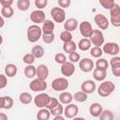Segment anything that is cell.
Returning a JSON list of instances; mask_svg holds the SVG:
<instances>
[{
	"instance_id": "obj_1",
	"label": "cell",
	"mask_w": 120,
	"mask_h": 120,
	"mask_svg": "<svg viewBox=\"0 0 120 120\" xmlns=\"http://www.w3.org/2000/svg\"><path fill=\"white\" fill-rule=\"evenodd\" d=\"M42 28H40L38 24H32L27 29V39L29 42L34 43L37 42L40 38H42Z\"/></svg>"
},
{
	"instance_id": "obj_2",
	"label": "cell",
	"mask_w": 120,
	"mask_h": 120,
	"mask_svg": "<svg viewBox=\"0 0 120 120\" xmlns=\"http://www.w3.org/2000/svg\"><path fill=\"white\" fill-rule=\"evenodd\" d=\"M115 89V85L111 81H105L103 82H101L98 88V93L100 97L106 98L108 96H110Z\"/></svg>"
},
{
	"instance_id": "obj_3",
	"label": "cell",
	"mask_w": 120,
	"mask_h": 120,
	"mask_svg": "<svg viewBox=\"0 0 120 120\" xmlns=\"http://www.w3.org/2000/svg\"><path fill=\"white\" fill-rule=\"evenodd\" d=\"M110 15H111V22L113 26L119 27L120 26V6L118 4H113L110 8Z\"/></svg>"
},
{
	"instance_id": "obj_4",
	"label": "cell",
	"mask_w": 120,
	"mask_h": 120,
	"mask_svg": "<svg viewBox=\"0 0 120 120\" xmlns=\"http://www.w3.org/2000/svg\"><path fill=\"white\" fill-rule=\"evenodd\" d=\"M51 16L55 22H64L66 20V11L60 7H54L51 10Z\"/></svg>"
},
{
	"instance_id": "obj_5",
	"label": "cell",
	"mask_w": 120,
	"mask_h": 120,
	"mask_svg": "<svg viewBox=\"0 0 120 120\" xmlns=\"http://www.w3.org/2000/svg\"><path fill=\"white\" fill-rule=\"evenodd\" d=\"M69 83H68V81L66 79V78H56L52 81V88L54 90V91H65L68 89Z\"/></svg>"
},
{
	"instance_id": "obj_6",
	"label": "cell",
	"mask_w": 120,
	"mask_h": 120,
	"mask_svg": "<svg viewBox=\"0 0 120 120\" xmlns=\"http://www.w3.org/2000/svg\"><path fill=\"white\" fill-rule=\"evenodd\" d=\"M29 87L34 92H41L47 88V82H45V80H42L40 78H37V79H34L30 82Z\"/></svg>"
},
{
	"instance_id": "obj_7",
	"label": "cell",
	"mask_w": 120,
	"mask_h": 120,
	"mask_svg": "<svg viewBox=\"0 0 120 120\" xmlns=\"http://www.w3.org/2000/svg\"><path fill=\"white\" fill-rule=\"evenodd\" d=\"M90 40L92 42L93 45L95 46H101L104 43V36L103 33L100 30L98 29H94L91 36H90Z\"/></svg>"
},
{
	"instance_id": "obj_8",
	"label": "cell",
	"mask_w": 120,
	"mask_h": 120,
	"mask_svg": "<svg viewBox=\"0 0 120 120\" xmlns=\"http://www.w3.org/2000/svg\"><path fill=\"white\" fill-rule=\"evenodd\" d=\"M51 97L46 94V93H40L38 95H37L34 98V102L35 105L38 108H44L46 107V105L48 104V102L50 101Z\"/></svg>"
},
{
	"instance_id": "obj_9",
	"label": "cell",
	"mask_w": 120,
	"mask_h": 120,
	"mask_svg": "<svg viewBox=\"0 0 120 120\" xmlns=\"http://www.w3.org/2000/svg\"><path fill=\"white\" fill-rule=\"evenodd\" d=\"M94 62L90 58H82L79 61V68L82 72H90L94 69Z\"/></svg>"
},
{
	"instance_id": "obj_10",
	"label": "cell",
	"mask_w": 120,
	"mask_h": 120,
	"mask_svg": "<svg viewBox=\"0 0 120 120\" xmlns=\"http://www.w3.org/2000/svg\"><path fill=\"white\" fill-rule=\"evenodd\" d=\"M103 52L105 53H108L110 55H117L120 49H119V45L115 42H107L105 43V45H103Z\"/></svg>"
},
{
	"instance_id": "obj_11",
	"label": "cell",
	"mask_w": 120,
	"mask_h": 120,
	"mask_svg": "<svg viewBox=\"0 0 120 120\" xmlns=\"http://www.w3.org/2000/svg\"><path fill=\"white\" fill-rule=\"evenodd\" d=\"M79 29H80V33L81 35L83 37V38H90L92 32H93V28H92V25L89 22L87 21H84V22H82L79 25Z\"/></svg>"
},
{
	"instance_id": "obj_12",
	"label": "cell",
	"mask_w": 120,
	"mask_h": 120,
	"mask_svg": "<svg viewBox=\"0 0 120 120\" xmlns=\"http://www.w3.org/2000/svg\"><path fill=\"white\" fill-rule=\"evenodd\" d=\"M30 20L35 22L36 24L38 23H43V22L45 21V13L43 10L41 9H37L31 12L30 14Z\"/></svg>"
},
{
	"instance_id": "obj_13",
	"label": "cell",
	"mask_w": 120,
	"mask_h": 120,
	"mask_svg": "<svg viewBox=\"0 0 120 120\" xmlns=\"http://www.w3.org/2000/svg\"><path fill=\"white\" fill-rule=\"evenodd\" d=\"M75 72V66L72 62H66L61 66V73L65 77H70Z\"/></svg>"
},
{
	"instance_id": "obj_14",
	"label": "cell",
	"mask_w": 120,
	"mask_h": 120,
	"mask_svg": "<svg viewBox=\"0 0 120 120\" xmlns=\"http://www.w3.org/2000/svg\"><path fill=\"white\" fill-rule=\"evenodd\" d=\"M79 112V108L77 105L69 103L67 104V107L64 109V114L66 118H73L76 117V115Z\"/></svg>"
},
{
	"instance_id": "obj_15",
	"label": "cell",
	"mask_w": 120,
	"mask_h": 120,
	"mask_svg": "<svg viewBox=\"0 0 120 120\" xmlns=\"http://www.w3.org/2000/svg\"><path fill=\"white\" fill-rule=\"evenodd\" d=\"M94 21L101 30H106L109 27V20L103 14H97L94 18Z\"/></svg>"
},
{
	"instance_id": "obj_16",
	"label": "cell",
	"mask_w": 120,
	"mask_h": 120,
	"mask_svg": "<svg viewBox=\"0 0 120 120\" xmlns=\"http://www.w3.org/2000/svg\"><path fill=\"white\" fill-rule=\"evenodd\" d=\"M110 65L112 67V72L115 77H120V56L114 55L111 61Z\"/></svg>"
},
{
	"instance_id": "obj_17",
	"label": "cell",
	"mask_w": 120,
	"mask_h": 120,
	"mask_svg": "<svg viewBox=\"0 0 120 120\" xmlns=\"http://www.w3.org/2000/svg\"><path fill=\"white\" fill-rule=\"evenodd\" d=\"M81 89H82V91L85 92L86 94H92L96 90V83L92 80H86L82 83Z\"/></svg>"
},
{
	"instance_id": "obj_18",
	"label": "cell",
	"mask_w": 120,
	"mask_h": 120,
	"mask_svg": "<svg viewBox=\"0 0 120 120\" xmlns=\"http://www.w3.org/2000/svg\"><path fill=\"white\" fill-rule=\"evenodd\" d=\"M1 102H0V108L1 109H6V110H9L13 107V104H14V101H13V98L11 97H1L0 98Z\"/></svg>"
},
{
	"instance_id": "obj_19",
	"label": "cell",
	"mask_w": 120,
	"mask_h": 120,
	"mask_svg": "<svg viewBox=\"0 0 120 120\" xmlns=\"http://www.w3.org/2000/svg\"><path fill=\"white\" fill-rule=\"evenodd\" d=\"M37 76L42 80H46L49 76V69L46 65H38L37 68Z\"/></svg>"
},
{
	"instance_id": "obj_20",
	"label": "cell",
	"mask_w": 120,
	"mask_h": 120,
	"mask_svg": "<svg viewBox=\"0 0 120 120\" xmlns=\"http://www.w3.org/2000/svg\"><path fill=\"white\" fill-rule=\"evenodd\" d=\"M102 111H103V108L99 103H93L89 108V112L94 117H98L101 114Z\"/></svg>"
},
{
	"instance_id": "obj_21",
	"label": "cell",
	"mask_w": 120,
	"mask_h": 120,
	"mask_svg": "<svg viewBox=\"0 0 120 120\" xmlns=\"http://www.w3.org/2000/svg\"><path fill=\"white\" fill-rule=\"evenodd\" d=\"M107 76V72L105 69H102V68H96L93 71V77L96 81H98V82H102L105 80Z\"/></svg>"
},
{
	"instance_id": "obj_22",
	"label": "cell",
	"mask_w": 120,
	"mask_h": 120,
	"mask_svg": "<svg viewBox=\"0 0 120 120\" xmlns=\"http://www.w3.org/2000/svg\"><path fill=\"white\" fill-rule=\"evenodd\" d=\"M77 27H78V21H77L76 19H74V18L68 19V20L65 22V23H64V28H65V30L69 31V32L74 31Z\"/></svg>"
},
{
	"instance_id": "obj_23",
	"label": "cell",
	"mask_w": 120,
	"mask_h": 120,
	"mask_svg": "<svg viewBox=\"0 0 120 120\" xmlns=\"http://www.w3.org/2000/svg\"><path fill=\"white\" fill-rule=\"evenodd\" d=\"M58 99H59V101H60L62 104H69V103H71V101L73 100V96H72L69 92L63 91V92L59 95Z\"/></svg>"
},
{
	"instance_id": "obj_24",
	"label": "cell",
	"mask_w": 120,
	"mask_h": 120,
	"mask_svg": "<svg viewBox=\"0 0 120 120\" xmlns=\"http://www.w3.org/2000/svg\"><path fill=\"white\" fill-rule=\"evenodd\" d=\"M50 117H51V111L46 107L40 108V110L37 113V118L38 120H49Z\"/></svg>"
},
{
	"instance_id": "obj_25",
	"label": "cell",
	"mask_w": 120,
	"mask_h": 120,
	"mask_svg": "<svg viewBox=\"0 0 120 120\" xmlns=\"http://www.w3.org/2000/svg\"><path fill=\"white\" fill-rule=\"evenodd\" d=\"M53 29H54V22H52V21H51V20H45L43 22L42 32L44 34L53 33Z\"/></svg>"
},
{
	"instance_id": "obj_26",
	"label": "cell",
	"mask_w": 120,
	"mask_h": 120,
	"mask_svg": "<svg viewBox=\"0 0 120 120\" xmlns=\"http://www.w3.org/2000/svg\"><path fill=\"white\" fill-rule=\"evenodd\" d=\"M17 71H18V68L16 65L14 64H8L6 67H5V73L8 77L9 78H12L14 77L16 74H17Z\"/></svg>"
},
{
	"instance_id": "obj_27",
	"label": "cell",
	"mask_w": 120,
	"mask_h": 120,
	"mask_svg": "<svg viewBox=\"0 0 120 120\" xmlns=\"http://www.w3.org/2000/svg\"><path fill=\"white\" fill-rule=\"evenodd\" d=\"M24 75L28 79H32L37 76V68L33 65H27L24 68Z\"/></svg>"
},
{
	"instance_id": "obj_28",
	"label": "cell",
	"mask_w": 120,
	"mask_h": 120,
	"mask_svg": "<svg viewBox=\"0 0 120 120\" xmlns=\"http://www.w3.org/2000/svg\"><path fill=\"white\" fill-rule=\"evenodd\" d=\"M91 44H92L91 40L88 39L87 38H82V39H81V40L79 41L78 47H79V49H80L81 51L85 52V51H88V50L90 49Z\"/></svg>"
},
{
	"instance_id": "obj_29",
	"label": "cell",
	"mask_w": 120,
	"mask_h": 120,
	"mask_svg": "<svg viewBox=\"0 0 120 120\" xmlns=\"http://www.w3.org/2000/svg\"><path fill=\"white\" fill-rule=\"evenodd\" d=\"M76 48H77V45H76V43H75L73 40L64 42L63 50L65 51V52L70 53V52H75V51H76Z\"/></svg>"
},
{
	"instance_id": "obj_30",
	"label": "cell",
	"mask_w": 120,
	"mask_h": 120,
	"mask_svg": "<svg viewBox=\"0 0 120 120\" xmlns=\"http://www.w3.org/2000/svg\"><path fill=\"white\" fill-rule=\"evenodd\" d=\"M31 52L33 53V55H34L36 58H41V57H43L45 52H44V49H43L42 46H40V45H36V46H34V47L32 48Z\"/></svg>"
},
{
	"instance_id": "obj_31",
	"label": "cell",
	"mask_w": 120,
	"mask_h": 120,
	"mask_svg": "<svg viewBox=\"0 0 120 120\" xmlns=\"http://www.w3.org/2000/svg\"><path fill=\"white\" fill-rule=\"evenodd\" d=\"M88 94H86L83 91H78L73 95V99H75L77 102H84L88 98Z\"/></svg>"
},
{
	"instance_id": "obj_32",
	"label": "cell",
	"mask_w": 120,
	"mask_h": 120,
	"mask_svg": "<svg viewBox=\"0 0 120 120\" xmlns=\"http://www.w3.org/2000/svg\"><path fill=\"white\" fill-rule=\"evenodd\" d=\"M14 14V9L10 7H2L1 8V16L4 17V18H11Z\"/></svg>"
},
{
	"instance_id": "obj_33",
	"label": "cell",
	"mask_w": 120,
	"mask_h": 120,
	"mask_svg": "<svg viewBox=\"0 0 120 120\" xmlns=\"http://www.w3.org/2000/svg\"><path fill=\"white\" fill-rule=\"evenodd\" d=\"M17 8L21 11H26L30 8V0H18Z\"/></svg>"
},
{
	"instance_id": "obj_34",
	"label": "cell",
	"mask_w": 120,
	"mask_h": 120,
	"mask_svg": "<svg viewBox=\"0 0 120 120\" xmlns=\"http://www.w3.org/2000/svg\"><path fill=\"white\" fill-rule=\"evenodd\" d=\"M19 99H20V102L22 104H29L32 101V96L27 92H22V94H20Z\"/></svg>"
},
{
	"instance_id": "obj_35",
	"label": "cell",
	"mask_w": 120,
	"mask_h": 120,
	"mask_svg": "<svg viewBox=\"0 0 120 120\" xmlns=\"http://www.w3.org/2000/svg\"><path fill=\"white\" fill-rule=\"evenodd\" d=\"M98 118L100 120H112L114 118V115H113L112 112H111L110 110H105V111H102V112L98 116Z\"/></svg>"
},
{
	"instance_id": "obj_36",
	"label": "cell",
	"mask_w": 120,
	"mask_h": 120,
	"mask_svg": "<svg viewBox=\"0 0 120 120\" xmlns=\"http://www.w3.org/2000/svg\"><path fill=\"white\" fill-rule=\"evenodd\" d=\"M102 52H103V50H102L99 46H94V47L91 48V50H90L91 55H92L93 57H96V58L100 57V56L102 55V53H103Z\"/></svg>"
},
{
	"instance_id": "obj_37",
	"label": "cell",
	"mask_w": 120,
	"mask_h": 120,
	"mask_svg": "<svg viewBox=\"0 0 120 120\" xmlns=\"http://www.w3.org/2000/svg\"><path fill=\"white\" fill-rule=\"evenodd\" d=\"M108 67H109V63L104 58H99L96 62V68H102V69L107 70Z\"/></svg>"
},
{
	"instance_id": "obj_38",
	"label": "cell",
	"mask_w": 120,
	"mask_h": 120,
	"mask_svg": "<svg viewBox=\"0 0 120 120\" xmlns=\"http://www.w3.org/2000/svg\"><path fill=\"white\" fill-rule=\"evenodd\" d=\"M60 39H61L62 41H64V42L72 40V35H71V32L67 31V30H64V31L61 32V34H60Z\"/></svg>"
},
{
	"instance_id": "obj_39",
	"label": "cell",
	"mask_w": 120,
	"mask_h": 120,
	"mask_svg": "<svg viewBox=\"0 0 120 120\" xmlns=\"http://www.w3.org/2000/svg\"><path fill=\"white\" fill-rule=\"evenodd\" d=\"M35 59H36V57L33 55L32 52H31V53H26V54H24L23 57H22L23 63H25V64H27V65H32V64L35 62Z\"/></svg>"
},
{
	"instance_id": "obj_40",
	"label": "cell",
	"mask_w": 120,
	"mask_h": 120,
	"mask_svg": "<svg viewBox=\"0 0 120 120\" xmlns=\"http://www.w3.org/2000/svg\"><path fill=\"white\" fill-rule=\"evenodd\" d=\"M54 60H55V62H56L57 64L63 65L64 63L67 62V57H66V55H65L64 53L58 52V53H56V54L54 55Z\"/></svg>"
},
{
	"instance_id": "obj_41",
	"label": "cell",
	"mask_w": 120,
	"mask_h": 120,
	"mask_svg": "<svg viewBox=\"0 0 120 120\" xmlns=\"http://www.w3.org/2000/svg\"><path fill=\"white\" fill-rule=\"evenodd\" d=\"M42 40L47 43V44H51L53 42L54 40V34L51 33V34H42Z\"/></svg>"
},
{
	"instance_id": "obj_42",
	"label": "cell",
	"mask_w": 120,
	"mask_h": 120,
	"mask_svg": "<svg viewBox=\"0 0 120 120\" xmlns=\"http://www.w3.org/2000/svg\"><path fill=\"white\" fill-rule=\"evenodd\" d=\"M59 104H60L59 99H57V98H51L50 101H49L48 104L46 105V108H48L49 110H52V109H54L55 107H57Z\"/></svg>"
},
{
	"instance_id": "obj_43",
	"label": "cell",
	"mask_w": 120,
	"mask_h": 120,
	"mask_svg": "<svg viewBox=\"0 0 120 120\" xmlns=\"http://www.w3.org/2000/svg\"><path fill=\"white\" fill-rule=\"evenodd\" d=\"M50 111H51V114H52L53 116L60 115V114H63L64 113V108H63V106L61 104H59L57 107H55L54 109H52Z\"/></svg>"
},
{
	"instance_id": "obj_44",
	"label": "cell",
	"mask_w": 120,
	"mask_h": 120,
	"mask_svg": "<svg viewBox=\"0 0 120 120\" xmlns=\"http://www.w3.org/2000/svg\"><path fill=\"white\" fill-rule=\"evenodd\" d=\"M68 59H69V61L72 62V63H77V62H79V61L81 60V56H80V54H79L78 52H76V51H75V52H72L69 53Z\"/></svg>"
},
{
	"instance_id": "obj_45",
	"label": "cell",
	"mask_w": 120,
	"mask_h": 120,
	"mask_svg": "<svg viewBox=\"0 0 120 120\" xmlns=\"http://www.w3.org/2000/svg\"><path fill=\"white\" fill-rule=\"evenodd\" d=\"M99 4L106 9H110L111 7L114 4V0H98Z\"/></svg>"
},
{
	"instance_id": "obj_46",
	"label": "cell",
	"mask_w": 120,
	"mask_h": 120,
	"mask_svg": "<svg viewBox=\"0 0 120 120\" xmlns=\"http://www.w3.org/2000/svg\"><path fill=\"white\" fill-rule=\"evenodd\" d=\"M48 5V0H35V6L38 9L44 8Z\"/></svg>"
},
{
	"instance_id": "obj_47",
	"label": "cell",
	"mask_w": 120,
	"mask_h": 120,
	"mask_svg": "<svg viewBox=\"0 0 120 120\" xmlns=\"http://www.w3.org/2000/svg\"><path fill=\"white\" fill-rule=\"evenodd\" d=\"M8 84V79H7V75L4 74H0V88L3 89L7 86Z\"/></svg>"
},
{
	"instance_id": "obj_48",
	"label": "cell",
	"mask_w": 120,
	"mask_h": 120,
	"mask_svg": "<svg viewBox=\"0 0 120 120\" xmlns=\"http://www.w3.org/2000/svg\"><path fill=\"white\" fill-rule=\"evenodd\" d=\"M57 2H58V5L60 6V8H67L71 4V0H58Z\"/></svg>"
},
{
	"instance_id": "obj_49",
	"label": "cell",
	"mask_w": 120,
	"mask_h": 120,
	"mask_svg": "<svg viewBox=\"0 0 120 120\" xmlns=\"http://www.w3.org/2000/svg\"><path fill=\"white\" fill-rule=\"evenodd\" d=\"M13 3V0H0V4L2 7H10Z\"/></svg>"
},
{
	"instance_id": "obj_50",
	"label": "cell",
	"mask_w": 120,
	"mask_h": 120,
	"mask_svg": "<svg viewBox=\"0 0 120 120\" xmlns=\"http://www.w3.org/2000/svg\"><path fill=\"white\" fill-rule=\"evenodd\" d=\"M8 119V115H6L5 113L1 112L0 113V120H7Z\"/></svg>"
},
{
	"instance_id": "obj_51",
	"label": "cell",
	"mask_w": 120,
	"mask_h": 120,
	"mask_svg": "<svg viewBox=\"0 0 120 120\" xmlns=\"http://www.w3.org/2000/svg\"><path fill=\"white\" fill-rule=\"evenodd\" d=\"M64 119H65V117H64V116H62V114L54 116V120H64Z\"/></svg>"
},
{
	"instance_id": "obj_52",
	"label": "cell",
	"mask_w": 120,
	"mask_h": 120,
	"mask_svg": "<svg viewBox=\"0 0 120 120\" xmlns=\"http://www.w3.org/2000/svg\"><path fill=\"white\" fill-rule=\"evenodd\" d=\"M3 25H4V17H2V19H1V25H0V27H3Z\"/></svg>"
}]
</instances>
